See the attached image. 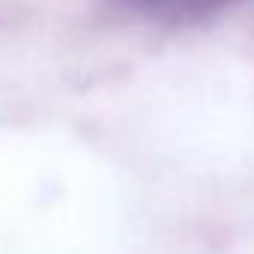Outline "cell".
<instances>
[{"instance_id": "cell-1", "label": "cell", "mask_w": 254, "mask_h": 254, "mask_svg": "<svg viewBox=\"0 0 254 254\" xmlns=\"http://www.w3.org/2000/svg\"><path fill=\"white\" fill-rule=\"evenodd\" d=\"M123 9L138 12L153 21L165 24H191V21H206L239 0H117Z\"/></svg>"}]
</instances>
